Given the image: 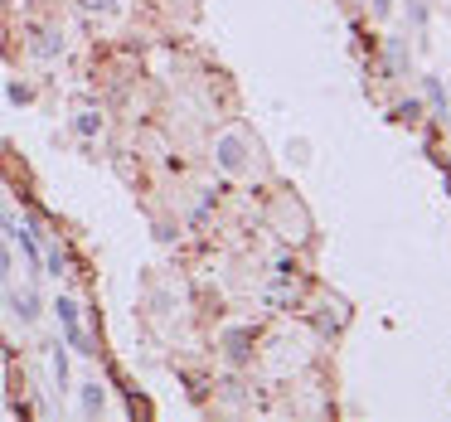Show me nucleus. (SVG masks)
Here are the masks:
<instances>
[{
    "label": "nucleus",
    "mask_w": 451,
    "mask_h": 422,
    "mask_svg": "<svg viewBox=\"0 0 451 422\" xmlns=\"http://www.w3.org/2000/svg\"><path fill=\"white\" fill-rule=\"evenodd\" d=\"M5 228H10V233H15V243L25 248V262H29V272L39 277V272H44V257H39V243H34L29 224H10V219H5Z\"/></svg>",
    "instance_id": "f03ea898"
},
{
    "label": "nucleus",
    "mask_w": 451,
    "mask_h": 422,
    "mask_svg": "<svg viewBox=\"0 0 451 422\" xmlns=\"http://www.w3.org/2000/svg\"><path fill=\"white\" fill-rule=\"evenodd\" d=\"M218 161H223V170H238L243 166V141L238 136H223L218 141Z\"/></svg>",
    "instance_id": "7ed1b4c3"
},
{
    "label": "nucleus",
    "mask_w": 451,
    "mask_h": 422,
    "mask_svg": "<svg viewBox=\"0 0 451 422\" xmlns=\"http://www.w3.org/2000/svg\"><path fill=\"white\" fill-rule=\"evenodd\" d=\"M15 315H20V321H34V315H39V301H34V291H20V296H15Z\"/></svg>",
    "instance_id": "20e7f679"
},
{
    "label": "nucleus",
    "mask_w": 451,
    "mask_h": 422,
    "mask_svg": "<svg viewBox=\"0 0 451 422\" xmlns=\"http://www.w3.org/2000/svg\"><path fill=\"white\" fill-rule=\"evenodd\" d=\"M73 127H78V131H83V136H97V127H102V122H97V117H92V112H83V117H78V122H73Z\"/></svg>",
    "instance_id": "0eeeda50"
},
{
    "label": "nucleus",
    "mask_w": 451,
    "mask_h": 422,
    "mask_svg": "<svg viewBox=\"0 0 451 422\" xmlns=\"http://www.w3.org/2000/svg\"><path fill=\"white\" fill-rule=\"evenodd\" d=\"M53 374H59V388H68V359H64V350H53Z\"/></svg>",
    "instance_id": "423d86ee"
},
{
    "label": "nucleus",
    "mask_w": 451,
    "mask_h": 422,
    "mask_svg": "<svg viewBox=\"0 0 451 422\" xmlns=\"http://www.w3.org/2000/svg\"><path fill=\"white\" fill-rule=\"evenodd\" d=\"M53 311H59V321H64V330H68V345L88 354L92 345H88V335H83V321H78V301H68V296H59V301H53Z\"/></svg>",
    "instance_id": "f257e3e1"
},
{
    "label": "nucleus",
    "mask_w": 451,
    "mask_h": 422,
    "mask_svg": "<svg viewBox=\"0 0 451 422\" xmlns=\"http://www.w3.org/2000/svg\"><path fill=\"white\" fill-rule=\"evenodd\" d=\"M88 5H92V10H112V0H88Z\"/></svg>",
    "instance_id": "1a4fd4ad"
},
{
    "label": "nucleus",
    "mask_w": 451,
    "mask_h": 422,
    "mask_svg": "<svg viewBox=\"0 0 451 422\" xmlns=\"http://www.w3.org/2000/svg\"><path fill=\"white\" fill-rule=\"evenodd\" d=\"M10 272V252H5V243H0V277Z\"/></svg>",
    "instance_id": "6e6552de"
},
{
    "label": "nucleus",
    "mask_w": 451,
    "mask_h": 422,
    "mask_svg": "<svg viewBox=\"0 0 451 422\" xmlns=\"http://www.w3.org/2000/svg\"><path fill=\"white\" fill-rule=\"evenodd\" d=\"M83 408H88V412H102V388H97V384L83 388Z\"/></svg>",
    "instance_id": "39448f33"
}]
</instances>
